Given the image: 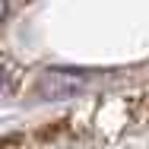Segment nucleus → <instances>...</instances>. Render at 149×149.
I'll list each match as a JSON object with an SVG mask.
<instances>
[{"mask_svg":"<svg viewBox=\"0 0 149 149\" xmlns=\"http://www.w3.org/2000/svg\"><path fill=\"white\" fill-rule=\"evenodd\" d=\"M6 89H10V70H6L3 63H0V95H3Z\"/></svg>","mask_w":149,"mask_h":149,"instance_id":"2","label":"nucleus"},{"mask_svg":"<svg viewBox=\"0 0 149 149\" xmlns=\"http://www.w3.org/2000/svg\"><path fill=\"white\" fill-rule=\"evenodd\" d=\"M6 19V0H0V22Z\"/></svg>","mask_w":149,"mask_h":149,"instance_id":"3","label":"nucleus"},{"mask_svg":"<svg viewBox=\"0 0 149 149\" xmlns=\"http://www.w3.org/2000/svg\"><path fill=\"white\" fill-rule=\"evenodd\" d=\"M76 89H79V83L76 79H67V73H48L41 79V86H38V92L45 98H63V95H70Z\"/></svg>","mask_w":149,"mask_h":149,"instance_id":"1","label":"nucleus"}]
</instances>
